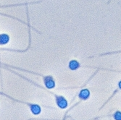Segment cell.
Masks as SVG:
<instances>
[{
	"label": "cell",
	"mask_w": 121,
	"mask_h": 120,
	"mask_svg": "<svg viewBox=\"0 0 121 120\" xmlns=\"http://www.w3.org/2000/svg\"><path fill=\"white\" fill-rule=\"evenodd\" d=\"M45 85L48 88H52L54 87V82L52 79V77H50V76H49V77H47L45 78Z\"/></svg>",
	"instance_id": "cell-2"
},
{
	"label": "cell",
	"mask_w": 121,
	"mask_h": 120,
	"mask_svg": "<svg viewBox=\"0 0 121 120\" xmlns=\"http://www.w3.org/2000/svg\"><path fill=\"white\" fill-rule=\"evenodd\" d=\"M9 36L6 34H2V35H0V43L1 44H5L9 41Z\"/></svg>",
	"instance_id": "cell-5"
},
{
	"label": "cell",
	"mask_w": 121,
	"mask_h": 120,
	"mask_svg": "<svg viewBox=\"0 0 121 120\" xmlns=\"http://www.w3.org/2000/svg\"><path fill=\"white\" fill-rule=\"evenodd\" d=\"M80 66V64L79 63L77 62V61H75V60H73L70 62L69 64V67L71 70H76V69H78Z\"/></svg>",
	"instance_id": "cell-3"
},
{
	"label": "cell",
	"mask_w": 121,
	"mask_h": 120,
	"mask_svg": "<svg viewBox=\"0 0 121 120\" xmlns=\"http://www.w3.org/2000/svg\"><path fill=\"white\" fill-rule=\"evenodd\" d=\"M90 95V93L88 90H83L81 93H80V98L83 99H86L89 98Z\"/></svg>",
	"instance_id": "cell-6"
},
{
	"label": "cell",
	"mask_w": 121,
	"mask_h": 120,
	"mask_svg": "<svg viewBox=\"0 0 121 120\" xmlns=\"http://www.w3.org/2000/svg\"><path fill=\"white\" fill-rule=\"evenodd\" d=\"M119 87H120V88L121 89V81L119 83Z\"/></svg>",
	"instance_id": "cell-8"
},
{
	"label": "cell",
	"mask_w": 121,
	"mask_h": 120,
	"mask_svg": "<svg viewBox=\"0 0 121 120\" xmlns=\"http://www.w3.org/2000/svg\"><path fill=\"white\" fill-rule=\"evenodd\" d=\"M57 103L62 108H65L68 106L67 101H66L63 97H61V96L57 98Z\"/></svg>",
	"instance_id": "cell-1"
},
{
	"label": "cell",
	"mask_w": 121,
	"mask_h": 120,
	"mask_svg": "<svg viewBox=\"0 0 121 120\" xmlns=\"http://www.w3.org/2000/svg\"><path fill=\"white\" fill-rule=\"evenodd\" d=\"M115 119L116 120H121V112H117L115 114Z\"/></svg>",
	"instance_id": "cell-7"
},
{
	"label": "cell",
	"mask_w": 121,
	"mask_h": 120,
	"mask_svg": "<svg viewBox=\"0 0 121 120\" xmlns=\"http://www.w3.org/2000/svg\"><path fill=\"white\" fill-rule=\"evenodd\" d=\"M30 109L34 114H39L41 112V108L38 105H32L30 106Z\"/></svg>",
	"instance_id": "cell-4"
}]
</instances>
